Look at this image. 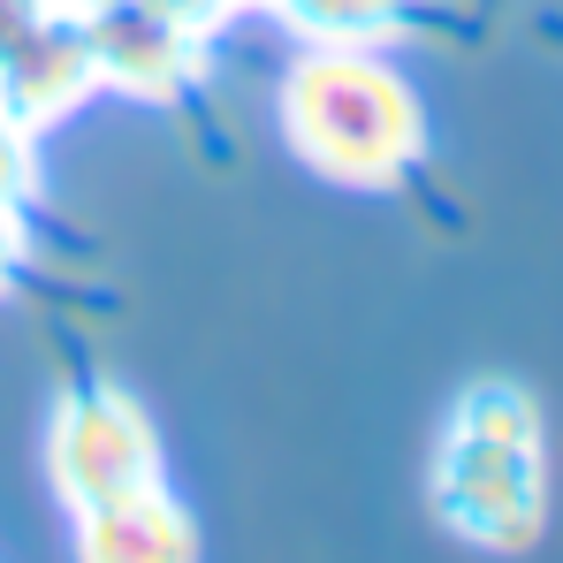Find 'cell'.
Returning <instances> with one entry per match:
<instances>
[{"mask_svg":"<svg viewBox=\"0 0 563 563\" xmlns=\"http://www.w3.org/2000/svg\"><path fill=\"white\" fill-rule=\"evenodd\" d=\"M434 510L442 526L518 556L541 541L549 526V434H541V404L518 380H472L442 419L434 442Z\"/></svg>","mask_w":563,"mask_h":563,"instance_id":"1","label":"cell"},{"mask_svg":"<svg viewBox=\"0 0 563 563\" xmlns=\"http://www.w3.org/2000/svg\"><path fill=\"white\" fill-rule=\"evenodd\" d=\"M23 190H31V130L0 114V206H23Z\"/></svg>","mask_w":563,"mask_h":563,"instance_id":"8","label":"cell"},{"mask_svg":"<svg viewBox=\"0 0 563 563\" xmlns=\"http://www.w3.org/2000/svg\"><path fill=\"white\" fill-rule=\"evenodd\" d=\"M15 260H23V206H0V289L15 275Z\"/></svg>","mask_w":563,"mask_h":563,"instance_id":"11","label":"cell"},{"mask_svg":"<svg viewBox=\"0 0 563 563\" xmlns=\"http://www.w3.org/2000/svg\"><path fill=\"white\" fill-rule=\"evenodd\" d=\"M77 563H198L190 510L168 487H137L77 510Z\"/></svg>","mask_w":563,"mask_h":563,"instance_id":"6","label":"cell"},{"mask_svg":"<svg viewBox=\"0 0 563 563\" xmlns=\"http://www.w3.org/2000/svg\"><path fill=\"white\" fill-rule=\"evenodd\" d=\"M282 130L297 161L328 184L380 190L411 176L427 153V114L419 92L380 62L374 46H312L282 77Z\"/></svg>","mask_w":563,"mask_h":563,"instance_id":"2","label":"cell"},{"mask_svg":"<svg viewBox=\"0 0 563 563\" xmlns=\"http://www.w3.org/2000/svg\"><path fill=\"white\" fill-rule=\"evenodd\" d=\"M46 8H62V0H0V62L38 31V15H46Z\"/></svg>","mask_w":563,"mask_h":563,"instance_id":"9","label":"cell"},{"mask_svg":"<svg viewBox=\"0 0 563 563\" xmlns=\"http://www.w3.org/2000/svg\"><path fill=\"white\" fill-rule=\"evenodd\" d=\"M92 85L99 77H92V46H85L77 8H46L38 31L0 62V114L15 130H46L54 114H69Z\"/></svg>","mask_w":563,"mask_h":563,"instance_id":"5","label":"cell"},{"mask_svg":"<svg viewBox=\"0 0 563 563\" xmlns=\"http://www.w3.org/2000/svg\"><path fill=\"white\" fill-rule=\"evenodd\" d=\"M62 8H85V0H62Z\"/></svg>","mask_w":563,"mask_h":563,"instance_id":"12","label":"cell"},{"mask_svg":"<svg viewBox=\"0 0 563 563\" xmlns=\"http://www.w3.org/2000/svg\"><path fill=\"white\" fill-rule=\"evenodd\" d=\"M153 8H168V15H176L184 31H198V38H206V31H213V23H221V15H229L236 0H153Z\"/></svg>","mask_w":563,"mask_h":563,"instance_id":"10","label":"cell"},{"mask_svg":"<svg viewBox=\"0 0 563 563\" xmlns=\"http://www.w3.org/2000/svg\"><path fill=\"white\" fill-rule=\"evenodd\" d=\"M77 23H85V46H92V77L114 92L176 99L198 77V31H184L153 0H85Z\"/></svg>","mask_w":563,"mask_h":563,"instance_id":"4","label":"cell"},{"mask_svg":"<svg viewBox=\"0 0 563 563\" xmlns=\"http://www.w3.org/2000/svg\"><path fill=\"white\" fill-rule=\"evenodd\" d=\"M267 8L312 46H374L404 23L411 0H267Z\"/></svg>","mask_w":563,"mask_h":563,"instance_id":"7","label":"cell"},{"mask_svg":"<svg viewBox=\"0 0 563 563\" xmlns=\"http://www.w3.org/2000/svg\"><path fill=\"white\" fill-rule=\"evenodd\" d=\"M46 465L69 510H92L114 495H137V487H161V434L153 419L130 404V396H77L54 411V434H46Z\"/></svg>","mask_w":563,"mask_h":563,"instance_id":"3","label":"cell"}]
</instances>
